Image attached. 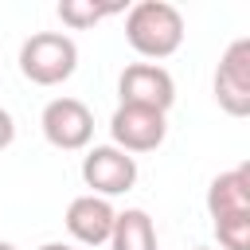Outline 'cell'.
Returning a JSON list of instances; mask_svg holds the SVG:
<instances>
[{
	"mask_svg": "<svg viewBox=\"0 0 250 250\" xmlns=\"http://www.w3.org/2000/svg\"><path fill=\"white\" fill-rule=\"evenodd\" d=\"M207 215L223 250H250V164H238L211 180Z\"/></svg>",
	"mask_w": 250,
	"mask_h": 250,
	"instance_id": "cell-1",
	"label": "cell"
},
{
	"mask_svg": "<svg viewBox=\"0 0 250 250\" xmlns=\"http://www.w3.org/2000/svg\"><path fill=\"white\" fill-rule=\"evenodd\" d=\"M125 39L141 59H168L184 43V16L168 0H141L125 12Z\"/></svg>",
	"mask_w": 250,
	"mask_h": 250,
	"instance_id": "cell-2",
	"label": "cell"
},
{
	"mask_svg": "<svg viewBox=\"0 0 250 250\" xmlns=\"http://www.w3.org/2000/svg\"><path fill=\"white\" fill-rule=\"evenodd\" d=\"M78 66V47L62 31H35L20 47V74L35 86H59L74 74Z\"/></svg>",
	"mask_w": 250,
	"mask_h": 250,
	"instance_id": "cell-3",
	"label": "cell"
},
{
	"mask_svg": "<svg viewBox=\"0 0 250 250\" xmlns=\"http://www.w3.org/2000/svg\"><path fill=\"white\" fill-rule=\"evenodd\" d=\"M39 129H43L47 145H55L62 152H78L94 141V113L78 98H51L43 105Z\"/></svg>",
	"mask_w": 250,
	"mask_h": 250,
	"instance_id": "cell-4",
	"label": "cell"
},
{
	"mask_svg": "<svg viewBox=\"0 0 250 250\" xmlns=\"http://www.w3.org/2000/svg\"><path fill=\"white\" fill-rule=\"evenodd\" d=\"M215 102L230 117L250 113V39H234L215 66Z\"/></svg>",
	"mask_w": 250,
	"mask_h": 250,
	"instance_id": "cell-5",
	"label": "cell"
},
{
	"mask_svg": "<svg viewBox=\"0 0 250 250\" xmlns=\"http://www.w3.org/2000/svg\"><path fill=\"white\" fill-rule=\"evenodd\" d=\"M117 94H121V105H145V109L168 113L176 102V82L160 62H133L121 70Z\"/></svg>",
	"mask_w": 250,
	"mask_h": 250,
	"instance_id": "cell-6",
	"label": "cell"
},
{
	"mask_svg": "<svg viewBox=\"0 0 250 250\" xmlns=\"http://www.w3.org/2000/svg\"><path fill=\"white\" fill-rule=\"evenodd\" d=\"M82 180L90 188V195H121L137 184V160L113 145H94L86 156H82Z\"/></svg>",
	"mask_w": 250,
	"mask_h": 250,
	"instance_id": "cell-7",
	"label": "cell"
},
{
	"mask_svg": "<svg viewBox=\"0 0 250 250\" xmlns=\"http://www.w3.org/2000/svg\"><path fill=\"white\" fill-rule=\"evenodd\" d=\"M164 133H168L164 113L145 105H117L109 117V137H113V148L121 152H152L164 145Z\"/></svg>",
	"mask_w": 250,
	"mask_h": 250,
	"instance_id": "cell-8",
	"label": "cell"
},
{
	"mask_svg": "<svg viewBox=\"0 0 250 250\" xmlns=\"http://www.w3.org/2000/svg\"><path fill=\"white\" fill-rule=\"evenodd\" d=\"M113 219H117V211H113V203L102 199V195H78V199H70V207H66V230H70V238L82 242V246H102V242H109Z\"/></svg>",
	"mask_w": 250,
	"mask_h": 250,
	"instance_id": "cell-9",
	"label": "cell"
},
{
	"mask_svg": "<svg viewBox=\"0 0 250 250\" xmlns=\"http://www.w3.org/2000/svg\"><path fill=\"white\" fill-rule=\"evenodd\" d=\"M109 250H156V223L141 207H125L113 219Z\"/></svg>",
	"mask_w": 250,
	"mask_h": 250,
	"instance_id": "cell-10",
	"label": "cell"
},
{
	"mask_svg": "<svg viewBox=\"0 0 250 250\" xmlns=\"http://www.w3.org/2000/svg\"><path fill=\"white\" fill-rule=\"evenodd\" d=\"M113 12H121V4H94V0H62V4H59V20H62L66 27H74V31L94 27L98 20H105V16H113Z\"/></svg>",
	"mask_w": 250,
	"mask_h": 250,
	"instance_id": "cell-11",
	"label": "cell"
},
{
	"mask_svg": "<svg viewBox=\"0 0 250 250\" xmlns=\"http://www.w3.org/2000/svg\"><path fill=\"white\" fill-rule=\"evenodd\" d=\"M12 141H16V121H12V113L0 105V152H4Z\"/></svg>",
	"mask_w": 250,
	"mask_h": 250,
	"instance_id": "cell-12",
	"label": "cell"
},
{
	"mask_svg": "<svg viewBox=\"0 0 250 250\" xmlns=\"http://www.w3.org/2000/svg\"><path fill=\"white\" fill-rule=\"evenodd\" d=\"M39 250H78V246H66V242H43Z\"/></svg>",
	"mask_w": 250,
	"mask_h": 250,
	"instance_id": "cell-13",
	"label": "cell"
},
{
	"mask_svg": "<svg viewBox=\"0 0 250 250\" xmlns=\"http://www.w3.org/2000/svg\"><path fill=\"white\" fill-rule=\"evenodd\" d=\"M0 250H16V246H12V242H4V238H0Z\"/></svg>",
	"mask_w": 250,
	"mask_h": 250,
	"instance_id": "cell-14",
	"label": "cell"
},
{
	"mask_svg": "<svg viewBox=\"0 0 250 250\" xmlns=\"http://www.w3.org/2000/svg\"><path fill=\"white\" fill-rule=\"evenodd\" d=\"M195 250H207V246H195Z\"/></svg>",
	"mask_w": 250,
	"mask_h": 250,
	"instance_id": "cell-15",
	"label": "cell"
}]
</instances>
